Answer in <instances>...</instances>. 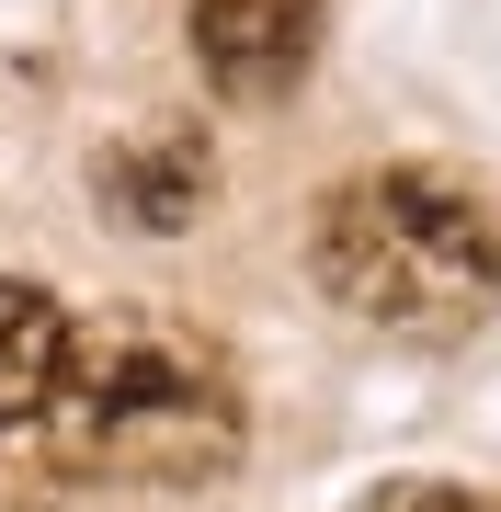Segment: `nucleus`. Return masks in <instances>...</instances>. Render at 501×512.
I'll return each mask as SVG.
<instances>
[{
	"instance_id": "6",
	"label": "nucleus",
	"mask_w": 501,
	"mask_h": 512,
	"mask_svg": "<svg viewBox=\"0 0 501 512\" xmlns=\"http://www.w3.org/2000/svg\"><path fill=\"white\" fill-rule=\"evenodd\" d=\"M353 512H501L479 490H456V478H388V490H365Z\"/></svg>"
},
{
	"instance_id": "1",
	"label": "nucleus",
	"mask_w": 501,
	"mask_h": 512,
	"mask_svg": "<svg viewBox=\"0 0 501 512\" xmlns=\"http://www.w3.org/2000/svg\"><path fill=\"white\" fill-rule=\"evenodd\" d=\"M46 433L69 467L103 478H228L240 467V376H228L217 342H194L183 319L160 308H114L92 330L57 342V387H46Z\"/></svg>"
},
{
	"instance_id": "4",
	"label": "nucleus",
	"mask_w": 501,
	"mask_h": 512,
	"mask_svg": "<svg viewBox=\"0 0 501 512\" xmlns=\"http://www.w3.org/2000/svg\"><path fill=\"white\" fill-rule=\"evenodd\" d=\"M92 194H103V217L171 239V228L205 217V194H217V148H205V126H137V137H114L92 160Z\"/></svg>"
},
{
	"instance_id": "5",
	"label": "nucleus",
	"mask_w": 501,
	"mask_h": 512,
	"mask_svg": "<svg viewBox=\"0 0 501 512\" xmlns=\"http://www.w3.org/2000/svg\"><path fill=\"white\" fill-rule=\"evenodd\" d=\"M57 342H69V308L46 285L0 274V433L46 421V387H57Z\"/></svg>"
},
{
	"instance_id": "2",
	"label": "nucleus",
	"mask_w": 501,
	"mask_h": 512,
	"mask_svg": "<svg viewBox=\"0 0 501 512\" xmlns=\"http://www.w3.org/2000/svg\"><path fill=\"white\" fill-rule=\"evenodd\" d=\"M308 274L331 308H353L388 342H456L501 296V228L456 171H353L308 217Z\"/></svg>"
},
{
	"instance_id": "3",
	"label": "nucleus",
	"mask_w": 501,
	"mask_h": 512,
	"mask_svg": "<svg viewBox=\"0 0 501 512\" xmlns=\"http://www.w3.org/2000/svg\"><path fill=\"white\" fill-rule=\"evenodd\" d=\"M183 23H194L205 92H228V103H285V92L308 80V57H319L331 0H183Z\"/></svg>"
}]
</instances>
